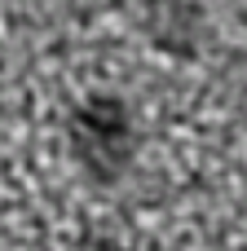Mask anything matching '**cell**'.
I'll return each instance as SVG.
<instances>
[{
	"label": "cell",
	"instance_id": "1",
	"mask_svg": "<svg viewBox=\"0 0 247 251\" xmlns=\"http://www.w3.org/2000/svg\"><path fill=\"white\" fill-rule=\"evenodd\" d=\"M66 141H71V159L93 185H119L137 159L141 128L119 93H88L66 115Z\"/></svg>",
	"mask_w": 247,
	"mask_h": 251
},
{
	"label": "cell",
	"instance_id": "3",
	"mask_svg": "<svg viewBox=\"0 0 247 251\" xmlns=\"http://www.w3.org/2000/svg\"><path fill=\"white\" fill-rule=\"evenodd\" d=\"M75 251H128L119 238H110V234H84L80 243H75Z\"/></svg>",
	"mask_w": 247,
	"mask_h": 251
},
{
	"label": "cell",
	"instance_id": "2",
	"mask_svg": "<svg viewBox=\"0 0 247 251\" xmlns=\"http://www.w3.org/2000/svg\"><path fill=\"white\" fill-rule=\"evenodd\" d=\"M141 31L159 53L181 62H194L208 44V18L194 0H146Z\"/></svg>",
	"mask_w": 247,
	"mask_h": 251
}]
</instances>
